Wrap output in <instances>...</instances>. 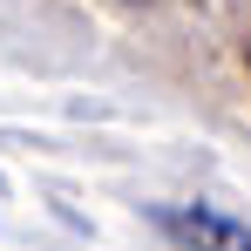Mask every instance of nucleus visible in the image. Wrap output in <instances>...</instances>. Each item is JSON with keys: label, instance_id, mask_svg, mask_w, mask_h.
Wrapping results in <instances>:
<instances>
[{"label": "nucleus", "instance_id": "obj_1", "mask_svg": "<svg viewBox=\"0 0 251 251\" xmlns=\"http://www.w3.org/2000/svg\"><path fill=\"white\" fill-rule=\"evenodd\" d=\"M163 231L183 251H251V224H238V217H224V210H210V204L163 210Z\"/></svg>", "mask_w": 251, "mask_h": 251}]
</instances>
